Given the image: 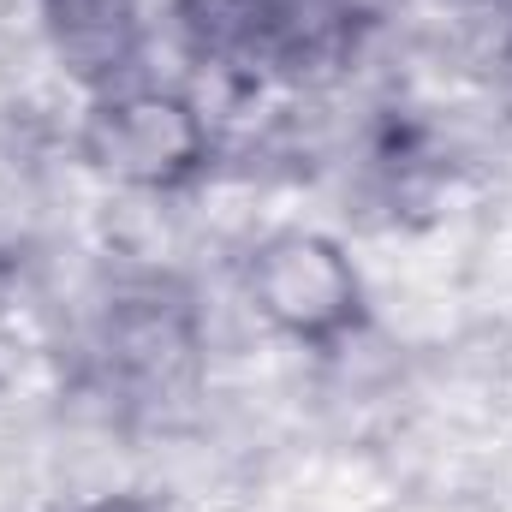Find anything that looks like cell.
<instances>
[{"label":"cell","mask_w":512,"mask_h":512,"mask_svg":"<svg viewBox=\"0 0 512 512\" xmlns=\"http://www.w3.org/2000/svg\"><path fill=\"white\" fill-rule=\"evenodd\" d=\"M36 6H42L48 48L78 90L102 96L143 78V54H149L143 0H36Z\"/></svg>","instance_id":"cell-3"},{"label":"cell","mask_w":512,"mask_h":512,"mask_svg":"<svg viewBox=\"0 0 512 512\" xmlns=\"http://www.w3.org/2000/svg\"><path fill=\"white\" fill-rule=\"evenodd\" d=\"M251 310L304 352H340L370 328V286L340 239L310 227L268 233L245 262Z\"/></svg>","instance_id":"cell-2"},{"label":"cell","mask_w":512,"mask_h":512,"mask_svg":"<svg viewBox=\"0 0 512 512\" xmlns=\"http://www.w3.org/2000/svg\"><path fill=\"white\" fill-rule=\"evenodd\" d=\"M78 155L114 185L167 197L209 173L215 137H209L203 108L185 90L131 78L120 90L90 96L84 126H78Z\"/></svg>","instance_id":"cell-1"},{"label":"cell","mask_w":512,"mask_h":512,"mask_svg":"<svg viewBox=\"0 0 512 512\" xmlns=\"http://www.w3.org/2000/svg\"><path fill=\"white\" fill-rule=\"evenodd\" d=\"M78 512H161L149 495H96V501H84Z\"/></svg>","instance_id":"cell-4"}]
</instances>
